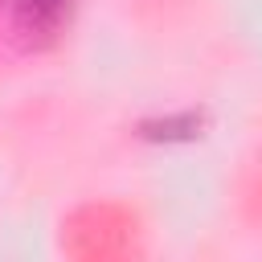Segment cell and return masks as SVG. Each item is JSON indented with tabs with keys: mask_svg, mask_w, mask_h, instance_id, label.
<instances>
[{
	"mask_svg": "<svg viewBox=\"0 0 262 262\" xmlns=\"http://www.w3.org/2000/svg\"><path fill=\"white\" fill-rule=\"evenodd\" d=\"M8 4H12V16H16L20 33L45 37V33H53V29L61 25L70 0H8Z\"/></svg>",
	"mask_w": 262,
	"mask_h": 262,
	"instance_id": "6da1fadb",
	"label": "cell"
},
{
	"mask_svg": "<svg viewBox=\"0 0 262 262\" xmlns=\"http://www.w3.org/2000/svg\"><path fill=\"white\" fill-rule=\"evenodd\" d=\"M196 127H201V119L192 111H184V115H168V119L143 123V135H151V139H192Z\"/></svg>",
	"mask_w": 262,
	"mask_h": 262,
	"instance_id": "7a4b0ae2",
	"label": "cell"
}]
</instances>
